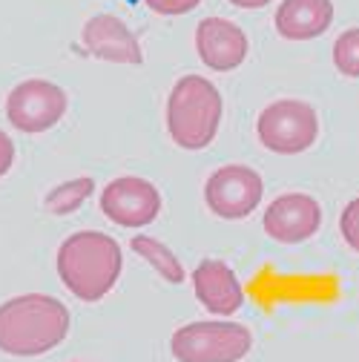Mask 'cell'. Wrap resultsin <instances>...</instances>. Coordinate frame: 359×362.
Segmentation results:
<instances>
[{
  "label": "cell",
  "mask_w": 359,
  "mask_h": 362,
  "mask_svg": "<svg viewBox=\"0 0 359 362\" xmlns=\"http://www.w3.org/2000/svg\"><path fill=\"white\" fill-rule=\"evenodd\" d=\"M69 310L47 293H23L0 305V351L9 356H40L69 334Z\"/></svg>",
  "instance_id": "obj_1"
},
{
  "label": "cell",
  "mask_w": 359,
  "mask_h": 362,
  "mask_svg": "<svg viewBox=\"0 0 359 362\" xmlns=\"http://www.w3.org/2000/svg\"><path fill=\"white\" fill-rule=\"evenodd\" d=\"M121 247L98 230H78L58 250V276L81 302H101L121 276Z\"/></svg>",
  "instance_id": "obj_2"
},
{
  "label": "cell",
  "mask_w": 359,
  "mask_h": 362,
  "mask_svg": "<svg viewBox=\"0 0 359 362\" xmlns=\"http://www.w3.org/2000/svg\"><path fill=\"white\" fill-rule=\"evenodd\" d=\"M221 95L201 75L178 78L167 98V129L182 150H204L218 132Z\"/></svg>",
  "instance_id": "obj_3"
},
{
  "label": "cell",
  "mask_w": 359,
  "mask_h": 362,
  "mask_svg": "<svg viewBox=\"0 0 359 362\" xmlns=\"http://www.w3.org/2000/svg\"><path fill=\"white\" fill-rule=\"evenodd\" d=\"M250 348V331L236 322H190L170 339V351L178 362H239Z\"/></svg>",
  "instance_id": "obj_4"
},
{
  "label": "cell",
  "mask_w": 359,
  "mask_h": 362,
  "mask_svg": "<svg viewBox=\"0 0 359 362\" xmlns=\"http://www.w3.org/2000/svg\"><path fill=\"white\" fill-rule=\"evenodd\" d=\"M259 141L279 156H296L305 153L319 135V121L310 104L285 98L264 107L256 121Z\"/></svg>",
  "instance_id": "obj_5"
},
{
  "label": "cell",
  "mask_w": 359,
  "mask_h": 362,
  "mask_svg": "<svg viewBox=\"0 0 359 362\" xmlns=\"http://www.w3.org/2000/svg\"><path fill=\"white\" fill-rule=\"evenodd\" d=\"M66 93L43 78H29L18 83L6 98V118L20 132H47L66 115Z\"/></svg>",
  "instance_id": "obj_6"
},
{
  "label": "cell",
  "mask_w": 359,
  "mask_h": 362,
  "mask_svg": "<svg viewBox=\"0 0 359 362\" xmlns=\"http://www.w3.org/2000/svg\"><path fill=\"white\" fill-rule=\"evenodd\" d=\"M264 196V181L245 164L218 167L204 185L207 207L221 218H247Z\"/></svg>",
  "instance_id": "obj_7"
},
{
  "label": "cell",
  "mask_w": 359,
  "mask_h": 362,
  "mask_svg": "<svg viewBox=\"0 0 359 362\" xmlns=\"http://www.w3.org/2000/svg\"><path fill=\"white\" fill-rule=\"evenodd\" d=\"M101 210L110 221L121 228H147L161 213V193L153 181L139 175H121L112 178L101 193Z\"/></svg>",
  "instance_id": "obj_8"
},
{
  "label": "cell",
  "mask_w": 359,
  "mask_h": 362,
  "mask_svg": "<svg viewBox=\"0 0 359 362\" xmlns=\"http://www.w3.org/2000/svg\"><path fill=\"white\" fill-rule=\"evenodd\" d=\"M322 224V207L305 193H285L264 210V233L282 245L310 239Z\"/></svg>",
  "instance_id": "obj_9"
},
{
  "label": "cell",
  "mask_w": 359,
  "mask_h": 362,
  "mask_svg": "<svg viewBox=\"0 0 359 362\" xmlns=\"http://www.w3.org/2000/svg\"><path fill=\"white\" fill-rule=\"evenodd\" d=\"M81 40L93 58L110 64H141L144 52L139 37L129 32V26L115 15H95L81 29Z\"/></svg>",
  "instance_id": "obj_10"
},
{
  "label": "cell",
  "mask_w": 359,
  "mask_h": 362,
  "mask_svg": "<svg viewBox=\"0 0 359 362\" xmlns=\"http://www.w3.org/2000/svg\"><path fill=\"white\" fill-rule=\"evenodd\" d=\"M196 49L204 66L230 72L247 58V35L224 18H204L196 26Z\"/></svg>",
  "instance_id": "obj_11"
},
{
  "label": "cell",
  "mask_w": 359,
  "mask_h": 362,
  "mask_svg": "<svg viewBox=\"0 0 359 362\" xmlns=\"http://www.w3.org/2000/svg\"><path fill=\"white\" fill-rule=\"evenodd\" d=\"M196 299L218 316H230L245 305V291L233 274V267L221 259H204L193 270Z\"/></svg>",
  "instance_id": "obj_12"
},
{
  "label": "cell",
  "mask_w": 359,
  "mask_h": 362,
  "mask_svg": "<svg viewBox=\"0 0 359 362\" xmlns=\"http://www.w3.org/2000/svg\"><path fill=\"white\" fill-rule=\"evenodd\" d=\"M334 21L331 0H285L276 9V29L288 40H313Z\"/></svg>",
  "instance_id": "obj_13"
},
{
  "label": "cell",
  "mask_w": 359,
  "mask_h": 362,
  "mask_svg": "<svg viewBox=\"0 0 359 362\" xmlns=\"http://www.w3.org/2000/svg\"><path fill=\"white\" fill-rule=\"evenodd\" d=\"M132 250H136L144 262H150L158 270V276L164 282H170V285H182L184 282L182 262H178L175 253L167 245H161L158 239H153V236H136V239H132Z\"/></svg>",
  "instance_id": "obj_14"
},
{
  "label": "cell",
  "mask_w": 359,
  "mask_h": 362,
  "mask_svg": "<svg viewBox=\"0 0 359 362\" xmlns=\"http://www.w3.org/2000/svg\"><path fill=\"white\" fill-rule=\"evenodd\" d=\"M93 187H95V181L89 178V175L64 181V185H58L47 199H43V204H47V210L55 213V216H69V213H75L89 196H93Z\"/></svg>",
  "instance_id": "obj_15"
},
{
  "label": "cell",
  "mask_w": 359,
  "mask_h": 362,
  "mask_svg": "<svg viewBox=\"0 0 359 362\" xmlns=\"http://www.w3.org/2000/svg\"><path fill=\"white\" fill-rule=\"evenodd\" d=\"M334 64L342 75L359 78V26L342 32L334 43Z\"/></svg>",
  "instance_id": "obj_16"
},
{
  "label": "cell",
  "mask_w": 359,
  "mask_h": 362,
  "mask_svg": "<svg viewBox=\"0 0 359 362\" xmlns=\"http://www.w3.org/2000/svg\"><path fill=\"white\" fill-rule=\"evenodd\" d=\"M339 230L348 242V247H353L359 253V199H353L345 210H342V218H339Z\"/></svg>",
  "instance_id": "obj_17"
},
{
  "label": "cell",
  "mask_w": 359,
  "mask_h": 362,
  "mask_svg": "<svg viewBox=\"0 0 359 362\" xmlns=\"http://www.w3.org/2000/svg\"><path fill=\"white\" fill-rule=\"evenodd\" d=\"M155 15H187L193 12L201 0H144Z\"/></svg>",
  "instance_id": "obj_18"
},
{
  "label": "cell",
  "mask_w": 359,
  "mask_h": 362,
  "mask_svg": "<svg viewBox=\"0 0 359 362\" xmlns=\"http://www.w3.org/2000/svg\"><path fill=\"white\" fill-rule=\"evenodd\" d=\"M12 161H15V144L9 135L0 129V175H6L12 170Z\"/></svg>",
  "instance_id": "obj_19"
},
{
  "label": "cell",
  "mask_w": 359,
  "mask_h": 362,
  "mask_svg": "<svg viewBox=\"0 0 359 362\" xmlns=\"http://www.w3.org/2000/svg\"><path fill=\"white\" fill-rule=\"evenodd\" d=\"M230 4L239 6V9H261L267 4H273V0H230Z\"/></svg>",
  "instance_id": "obj_20"
}]
</instances>
